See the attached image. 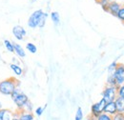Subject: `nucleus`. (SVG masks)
Listing matches in <instances>:
<instances>
[{
  "instance_id": "nucleus-23",
  "label": "nucleus",
  "mask_w": 124,
  "mask_h": 120,
  "mask_svg": "<svg viewBox=\"0 0 124 120\" xmlns=\"http://www.w3.org/2000/svg\"><path fill=\"white\" fill-rule=\"evenodd\" d=\"M46 108V105L45 107H37L36 109H35V111H34V113H35V115L36 116H41L42 114H43V112H44V109Z\"/></svg>"
},
{
  "instance_id": "nucleus-12",
  "label": "nucleus",
  "mask_w": 124,
  "mask_h": 120,
  "mask_svg": "<svg viewBox=\"0 0 124 120\" xmlns=\"http://www.w3.org/2000/svg\"><path fill=\"white\" fill-rule=\"evenodd\" d=\"M115 104L116 107V112L118 113H124V98L117 96L115 99Z\"/></svg>"
},
{
  "instance_id": "nucleus-27",
  "label": "nucleus",
  "mask_w": 124,
  "mask_h": 120,
  "mask_svg": "<svg viewBox=\"0 0 124 120\" xmlns=\"http://www.w3.org/2000/svg\"><path fill=\"white\" fill-rule=\"evenodd\" d=\"M112 120H124V113H116Z\"/></svg>"
},
{
  "instance_id": "nucleus-11",
  "label": "nucleus",
  "mask_w": 124,
  "mask_h": 120,
  "mask_svg": "<svg viewBox=\"0 0 124 120\" xmlns=\"http://www.w3.org/2000/svg\"><path fill=\"white\" fill-rule=\"evenodd\" d=\"M18 113H15V116H17L19 120H33L34 115L31 112H27L24 111H17Z\"/></svg>"
},
{
  "instance_id": "nucleus-32",
  "label": "nucleus",
  "mask_w": 124,
  "mask_h": 120,
  "mask_svg": "<svg viewBox=\"0 0 124 120\" xmlns=\"http://www.w3.org/2000/svg\"><path fill=\"white\" fill-rule=\"evenodd\" d=\"M32 1H35V0H32Z\"/></svg>"
},
{
  "instance_id": "nucleus-6",
  "label": "nucleus",
  "mask_w": 124,
  "mask_h": 120,
  "mask_svg": "<svg viewBox=\"0 0 124 120\" xmlns=\"http://www.w3.org/2000/svg\"><path fill=\"white\" fill-rule=\"evenodd\" d=\"M106 105V101L104 99H100L98 102L94 103L91 107V115L93 117H96L98 116L100 113H102L104 112V108Z\"/></svg>"
},
{
  "instance_id": "nucleus-20",
  "label": "nucleus",
  "mask_w": 124,
  "mask_h": 120,
  "mask_svg": "<svg viewBox=\"0 0 124 120\" xmlns=\"http://www.w3.org/2000/svg\"><path fill=\"white\" fill-rule=\"evenodd\" d=\"M122 23H124V6H122L120 9H119V11L117 12V14L116 15Z\"/></svg>"
},
{
  "instance_id": "nucleus-16",
  "label": "nucleus",
  "mask_w": 124,
  "mask_h": 120,
  "mask_svg": "<svg viewBox=\"0 0 124 120\" xmlns=\"http://www.w3.org/2000/svg\"><path fill=\"white\" fill-rule=\"evenodd\" d=\"M3 43H4V46H5V48L7 49L8 52H15V50H14V43H13L12 41H10V40H8V39H5Z\"/></svg>"
},
{
  "instance_id": "nucleus-28",
  "label": "nucleus",
  "mask_w": 124,
  "mask_h": 120,
  "mask_svg": "<svg viewBox=\"0 0 124 120\" xmlns=\"http://www.w3.org/2000/svg\"><path fill=\"white\" fill-rule=\"evenodd\" d=\"M87 120H96L95 119V117H93V116H92L91 114L88 116V118H87Z\"/></svg>"
},
{
  "instance_id": "nucleus-25",
  "label": "nucleus",
  "mask_w": 124,
  "mask_h": 120,
  "mask_svg": "<svg viewBox=\"0 0 124 120\" xmlns=\"http://www.w3.org/2000/svg\"><path fill=\"white\" fill-rule=\"evenodd\" d=\"M117 96L124 98V84L117 87Z\"/></svg>"
},
{
  "instance_id": "nucleus-14",
  "label": "nucleus",
  "mask_w": 124,
  "mask_h": 120,
  "mask_svg": "<svg viewBox=\"0 0 124 120\" xmlns=\"http://www.w3.org/2000/svg\"><path fill=\"white\" fill-rule=\"evenodd\" d=\"M10 68H11V70L15 73V75H16L17 76H21V75H23V69H22V67H20L18 64L13 63V64L10 65Z\"/></svg>"
},
{
  "instance_id": "nucleus-31",
  "label": "nucleus",
  "mask_w": 124,
  "mask_h": 120,
  "mask_svg": "<svg viewBox=\"0 0 124 120\" xmlns=\"http://www.w3.org/2000/svg\"><path fill=\"white\" fill-rule=\"evenodd\" d=\"M95 1H96V2H97V1H99V0H95Z\"/></svg>"
},
{
  "instance_id": "nucleus-30",
  "label": "nucleus",
  "mask_w": 124,
  "mask_h": 120,
  "mask_svg": "<svg viewBox=\"0 0 124 120\" xmlns=\"http://www.w3.org/2000/svg\"><path fill=\"white\" fill-rule=\"evenodd\" d=\"M3 108V105H2V103H1V101H0V110Z\"/></svg>"
},
{
  "instance_id": "nucleus-5",
  "label": "nucleus",
  "mask_w": 124,
  "mask_h": 120,
  "mask_svg": "<svg viewBox=\"0 0 124 120\" xmlns=\"http://www.w3.org/2000/svg\"><path fill=\"white\" fill-rule=\"evenodd\" d=\"M115 80H116V86H120V85H123L124 84V65L123 64H117L116 70L114 71V73L112 74Z\"/></svg>"
},
{
  "instance_id": "nucleus-29",
  "label": "nucleus",
  "mask_w": 124,
  "mask_h": 120,
  "mask_svg": "<svg viewBox=\"0 0 124 120\" xmlns=\"http://www.w3.org/2000/svg\"><path fill=\"white\" fill-rule=\"evenodd\" d=\"M12 120H19V118H18L17 116H14V117L12 118Z\"/></svg>"
},
{
  "instance_id": "nucleus-3",
  "label": "nucleus",
  "mask_w": 124,
  "mask_h": 120,
  "mask_svg": "<svg viewBox=\"0 0 124 120\" xmlns=\"http://www.w3.org/2000/svg\"><path fill=\"white\" fill-rule=\"evenodd\" d=\"M10 96L12 97L14 103L16 104L17 111H23V108H24L25 104L29 101L28 95L26 93H24L18 87L13 91V93Z\"/></svg>"
},
{
  "instance_id": "nucleus-4",
  "label": "nucleus",
  "mask_w": 124,
  "mask_h": 120,
  "mask_svg": "<svg viewBox=\"0 0 124 120\" xmlns=\"http://www.w3.org/2000/svg\"><path fill=\"white\" fill-rule=\"evenodd\" d=\"M117 97V87L116 86H106L102 91V99L107 102L115 101Z\"/></svg>"
},
{
  "instance_id": "nucleus-8",
  "label": "nucleus",
  "mask_w": 124,
  "mask_h": 120,
  "mask_svg": "<svg viewBox=\"0 0 124 120\" xmlns=\"http://www.w3.org/2000/svg\"><path fill=\"white\" fill-rule=\"evenodd\" d=\"M122 7L121 4H119L118 2H116V1H110V3L108 4V6L104 9V11H106L107 13L111 14L112 15H116L117 12L119 11V9Z\"/></svg>"
},
{
  "instance_id": "nucleus-19",
  "label": "nucleus",
  "mask_w": 124,
  "mask_h": 120,
  "mask_svg": "<svg viewBox=\"0 0 124 120\" xmlns=\"http://www.w3.org/2000/svg\"><path fill=\"white\" fill-rule=\"evenodd\" d=\"M95 119L96 120H112L113 119V116L109 115V114L105 113V112H102V113H100L98 116H96Z\"/></svg>"
},
{
  "instance_id": "nucleus-21",
  "label": "nucleus",
  "mask_w": 124,
  "mask_h": 120,
  "mask_svg": "<svg viewBox=\"0 0 124 120\" xmlns=\"http://www.w3.org/2000/svg\"><path fill=\"white\" fill-rule=\"evenodd\" d=\"M82 119H83V112H82V109L79 107V108H78V110H77L75 120H82Z\"/></svg>"
},
{
  "instance_id": "nucleus-18",
  "label": "nucleus",
  "mask_w": 124,
  "mask_h": 120,
  "mask_svg": "<svg viewBox=\"0 0 124 120\" xmlns=\"http://www.w3.org/2000/svg\"><path fill=\"white\" fill-rule=\"evenodd\" d=\"M107 86H116V80L114 78V76L112 74H109L108 77H107ZM117 87V86H116Z\"/></svg>"
},
{
  "instance_id": "nucleus-10",
  "label": "nucleus",
  "mask_w": 124,
  "mask_h": 120,
  "mask_svg": "<svg viewBox=\"0 0 124 120\" xmlns=\"http://www.w3.org/2000/svg\"><path fill=\"white\" fill-rule=\"evenodd\" d=\"M105 113H107L111 116H114L116 113H117L116 112V104H115V101H112V102H107L106 105H105V108H104V112Z\"/></svg>"
},
{
  "instance_id": "nucleus-1",
  "label": "nucleus",
  "mask_w": 124,
  "mask_h": 120,
  "mask_svg": "<svg viewBox=\"0 0 124 120\" xmlns=\"http://www.w3.org/2000/svg\"><path fill=\"white\" fill-rule=\"evenodd\" d=\"M47 17H48L47 13H44L42 10H36L30 15L28 19V26L31 29H35V28L42 29L46 24Z\"/></svg>"
},
{
  "instance_id": "nucleus-7",
  "label": "nucleus",
  "mask_w": 124,
  "mask_h": 120,
  "mask_svg": "<svg viewBox=\"0 0 124 120\" xmlns=\"http://www.w3.org/2000/svg\"><path fill=\"white\" fill-rule=\"evenodd\" d=\"M13 34H14V36L16 37L17 40L21 41V40H23V39L26 37L27 31H26V30H25L22 26L16 25V26H15V27L13 28Z\"/></svg>"
},
{
  "instance_id": "nucleus-2",
  "label": "nucleus",
  "mask_w": 124,
  "mask_h": 120,
  "mask_svg": "<svg viewBox=\"0 0 124 120\" xmlns=\"http://www.w3.org/2000/svg\"><path fill=\"white\" fill-rule=\"evenodd\" d=\"M19 86V81L16 77H8L0 81V93L3 95H11Z\"/></svg>"
},
{
  "instance_id": "nucleus-24",
  "label": "nucleus",
  "mask_w": 124,
  "mask_h": 120,
  "mask_svg": "<svg viewBox=\"0 0 124 120\" xmlns=\"http://www.w3.org/2000/svg\"><path fill=\"white\" fill-rule=\"evenodd\" d=\"M117 62H113V63H111L110 65H109V67H108V73L109 74H113L114 73V71L116 70V66H117Z\"/></svg>"
},
{
  "instance_id": "nucleus-22",
  "label": "nucleus",
  "mask_w": 124,
  "mask_h": 120,
  "mask_svg": "<svg viewBox=\"0 0 124 120\" xmlns=\"http://www.w3.org/2000/svg\"><path fill=\"white\" fill-rule=\"evenodd\" d=\"M23 111L27 112H32V104H31V102L30 100L25 104L24 108H23Z\"/></svg>"
},
{
  "instance_id": "nucleus-15",
  "label": "nucleus",
  "mask_w": 124,
  "mask_h": 120,
  "mask_svg": "<svg viewBox=\"0 0 124 120\" xmlns=\"http://www.w3.org/2000/svg\"><path fill=\"white\" fill-rule=\"evenodd\" d=\"M51 18H52L53 23L55 26L59 25V23H60V16H59V14L57 12H52L51 13Z\"/></svg>"
},
{
  "instance_id": "nucleus-9",
  "label": "nucleus",
  "mask_w": 124,
  "mask_h": 120,
  "mask_svg": "<svg viewBox=\"0 0 124 120\" xmlns=\"http://www.w3.org/2000/svg\"><path fill=\"white\" fill-rule=\"evenodd\" d=\"M15 116V112L10 109L2 108L0 110V120H12Z\"/></svg>"
},
{
  "instance_id": "nucleus-13",
  "label": "nucleus",
  "mask_w": 124,
  "mask_h": 120,
  "mask_svg": "<svg viewBox=\"0 0 124 120\" xmlns=\"http://www.w3.org/2000/svg\"><path fill=\"white\" fill-rule=\"evenodd\" d=\"M13 43H14V50H15V52L16 53V55L18 57H21V58L25 57L26 56V52L23 49V47L20 44H17V43H15V42H13Z\"/></svg>"
},
{
  "instance_id": "nucleus-17",
  "label": "nucleus",
  "mask_w": 124,
  "mask_h": 120,
  "mask_svg": "<svg viewBox=\"0 0 124 120\" xmlns=\"http://www.w3.org/2000/svg\"><path fill=\"white\" fill-rule=\"evenodd\" d=\"M26 49H27V51L30 52L31 53H35V52H37L36 46L34 45L33 43H31V42H29V43L26 44Z\"/></svg>"
},
{
  "instance_id": "nucleus-26",
  "label": "nucleus",
  "mask_w": 124,
  "mask_h": 120,
  "mask_svg": "<svg viewBox=\"0 0 124 120\" xmlns=\"http://www.w3.org/2000/svg\"><path fill=\"white\" fill-rule=\"evenodd\" d=\"M97 3L102 7V9L104 10L107 6H108V4L110 3V0H99V1H97Z\"/></svg>"
}]
</instances>
